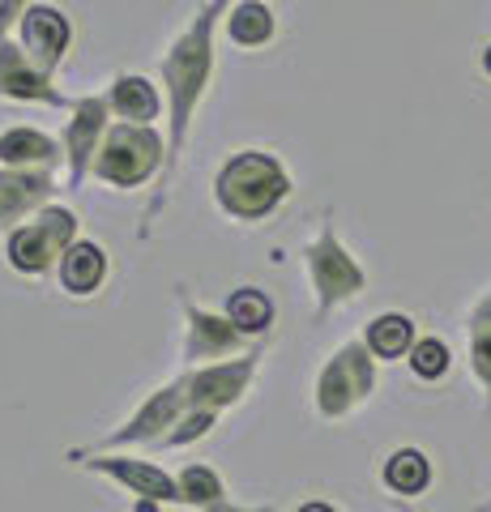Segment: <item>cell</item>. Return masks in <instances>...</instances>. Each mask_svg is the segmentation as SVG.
I'll use <instances>...</instances> for the list:
<instances>
[{
  "label": "cell",
  "instance_id": "cell-1",
  "mask_svg": "<svg viewBox=\"0 0 491 512\" xmlns=\"http://www.w3.org/2000/svg\"><path fill=\"white\" fill-rule=\"evenodd\" d=\"M282 197H287V175H282V167L265 154L235 158V163L223 171V180H218V201L240 218H257L265 210H274Z\"/></svg>",
  "mask_w": 491,
  "mask_h": 512
},
{
  "label": "cell",
  "instance_id": "cell-2",
  "mask_svg": "<svg viewBox=\"0 0 491 512\" xmlns=\"http://www.w3.org/2000/svg\"><path fill=\"white\" fill-rule=\"evenodd\" d=\"M376 355L363 342L342 346L329 367L321 372V384H316V406H321L325 419H342L351 414L363 397L376 389Z\"/></svg>",
  "mask_w": 491,
  "mask_h": 512
},
{
  "label": "cell",
  "instance_id": "cell-3",
  "mask_svg": "<svg viewBox=\"0 0 491 512\" xmlns=\"http://www.w3.org/2000/svg\"><path fill=\"white\" fill-rule=\"evenodd\" d=\"M308 269H312V282H316V295H321V312H329L334 303H346L363 291V269L355 265V256L346 252L334 231H325L316 244L308 248Z\"/></svg>",
  "mask_w": 491,
  "mask_h": 512
},
{
  "label": "cell",
  "instance_id": "cell-4",
  "mask_svg": "<svg viewBox=\"0 0 491 512\" xmlns=\"http://www.w3.org/2000/svg\"><path fill=\"white\" fill-rule=\"evenodd\" d=\"M205 69H210V18H201L193 26V35L167 56L171 94H176V137L184 133V116H188V107H193V99L201 94Z\"/></svg>",
  "mask_w": 491,
  "mask_h": 512
},
{
  "label": "cell",
  "instance_id": "cell-5",
  "mask_svg": "<svg viewBox=\"0 0 491 512\" xmlns=\"http://www.w3.org/2000/svg\"><path fill=\"white\" fill-rule=\"evenodd\" d=\"M154 150H158V141L150 133H129V128H120V133L112 137V146H107V154H103L99 171L116 184H137L141 175L154 167Z\"/></svg>",
  "mask_w": 491,
  "mask_h": 512
},
{
  "label": "cell",
  "instance_id": "cell-6",
  "mask_svg": "<svg viewBox=\"0 0 491 512\" xmlns=\"http://www.w3.org/2000/svg\"><path fill=\"white\" fill-rule=\"evenodd\" d=\"M73 231V218L69 214H47L43 222H35V227H26L13 235L9 244V256L18 269H30V274H39V269L56 256V244Z\"/></svg>",
  "mask_w": 491,
  "mask_h": 512
},
{
  "label": "cell",
  "instance_id": "cell-7",
  "mask_svg": "<svg viewBox=\"0 0 491 512\" xmlns=\"http://www.w3.org/2000/svg\"><path fill=\"white\" fill-rule=\"evenodd\" d=\"M363 346H368L376 359H410V350H415V320L402 316V312L376 316L368 325Z\"/></svg>",
  "mask_w": 491,
  "mask_h": 512
},
{
  "label": "cell",
  "instance_id": "cell-8",
  "mask_svg": "<svg viewBox=\"0 0 491 512\" xmlns=\"http://www.w3.org/2000/svg\"><path fill=\"white\" fill-rule=\"evenodd\" d=\"M103 474H112V478H120V483H129L137 495H146V500H176V483L163 474V470H154V466H146V461H112V457H103V461H94Z\"/></svg>",
  "mask_w": 491,
  "mask_h": 512
},
{
  "label": "cell",
  "instance_id": "cell-9",
  "mask_svg": "<svg viewBox=\"0 0 491 512\" xmlns=\"http://www.w3.org/2000/svg\"><path fill=\"white\" fill-rule=\"evenodd\" d=\"M385 487L398 491V495H423L432 487V461L419 448H398L389 461H385Z\"/></svg>",
  "mask_w": 491,
  "mask_h": 512
},
{
  "label": "cell",
  "instance_id": "cell-10",
  "mask_svg": "<svg viewBox=\"0 0 491 512\" xmlns=\"http://www.w3.org/2000/svg\"><path fill=\"white\" fill-rule=\"evenodd\" d=\"M470 372L483 384L487 406H491V291L470 312Z\"/></svg>",
  "mask_w": 491,
  "mask_h": 512
},
{
  "label": "cell",
  "instance_id": "cell-11",
  "mask_svg": "<svg viewBox=\"0 0 491 512\" xmlns=\"http://www.w3.org/2000/svg\"><path fill=\"white\" fill-rule=\"evenodd\" d=\"M69 39V26L60 13L52 9H35V13H26V43H30V52H35L43 64H52L60 56V47H65Z\"/></svg>",
  "mask_w": 491,
  "mask_h": 512
},
{
  "label": "cell",
  "instance_id": "cell-12",
  "mask_svg": "<svg viewBox=\"0 0 491 512\" xmlns=\"http://www.w3.org/2000/svg\"><path fill=\"white\" fill-rule=\"evenodd\" d=\"M99 278H103V252L94 244H77L65 252V261H60V282H65L73 295L94 291Z\"/></svg>",
  "mask_w": 491,
  "mask_h": 512
},
{
  "label": "cell",
  "instance_id": "cell-13",
  "mask_svg": "<svg viewBox=\"0 0 491 512\" xmlns=\"http://www.w3.org/2000/svg\"><path fill=\"white\" fill-rule=\"evenodd\" d=\"M248 372H252V363H240L235 372L231 367H214V372L193 380V397L197 402H231V397L240 393V384L248 380Z\"/></svg>",
  "mask_w": 491,
  "mask_h": 512
},
{
  "label": "cell",
  "instance_id": "cell-14",
  "mask_svg": "<svg viewBox=\"0 0 491 512\" xmlns=\"http://www.w3.org/2000/svg\"><path fill=\"white\" fill-rule=\"evenodd\" d=\"M171 419H176V389H167L163 397H154V402H150L146 410H141V419H137V423H129V431H116L112 444L154 436V431H158V427H167Z\"/></svg>",
  "mask_w": 491,
  "mask_h": 512
},
{
  "label": "cell",
  "instance_id": "cell-15",
  "mask_svg": "<svg viewBox=\"0 0 491 512\" xmlns=\"http://www.w3.org/2000/svg\"><path fill=\"white\" fill-rule=\"evenodd\" d=\"M449 346L440 338H419L415 350H410V372H415L419 380H440L449 376Z\"/></svg>",
  "mask_w": 491,
  "mask_h": 512
},
{
  "label": "cell",
  "instance_id": "cell-16",
  "mask_svg": "<svg viewBox=\"0 0 491 512\" xmlns=\"http://www.w3.org/2000/svg\"><path fill=\"white\" fill-rule=\"evenodd\" d=\"M227 312H231V325H240L244 333H257V329H265L269 325V299L265 295H257V291H240V295H231V303H227Z\"/></svg>",
  "mask_w": 491,
  "mask_h": 512
},
{
  "label": "cell",
  "instance_id": "cell-17",
  "mask_svg": "<svg viewBox=\"0 0 491 512\" xmlns=\"http://www.w3.org/2000/svg\"><path fill=\"white\" fill-rule=\"evenodd\" d=\"M116 107H120L129 120H150L154 107H158V99H154V90L141 82V77H124V82L116 86Z\"/></svg>",
  "mask_w": 491,
  "mask_h": 512
},
{
  "label": "cell",
  "instance_id": "cell-18",
  "mask_svg": "<svg viewBox=\"0 0 491 512\" xmlns=\"http://www.w3.org/2000/svg\"><path fill=\"white\" fill-rule=\"evenodd\" d=\"M269 30H274V22H269V13L261 5H240L231 18V39L240 43H261L269 39Z\"/></svg>",
  "mask_w": 491,
  "mask_h": 512
},
{
  "label": "cell",
  "instance_id": "cell-19",
  "mask_svg": "<svg viewBox=\"0 0 491 512\" xmlns=\"http://www.w3.org/2000/svg\"><path fill=\"white\" fill-rule=\"evenodd\" d=\"M180 487H184V495L188 500H201V504H214V508H223L218 504V495H223V487H218V478L205 470V466H193V470H184V478H180Z\"/></svg>",
  "mask_w": 491,
  "mask_h": 512
},
{
  "label": "cell",
  "instance_id": "cell-20",
  "mask_svg": "<svg viewBox=\"0 0 491 512\" xmlns=\"http://www.w3.org/2000/svg\"><path fill=\"white\" fill-rule=\"evenodd\" d=\"M0 154L5 158H47L52 154V141H43L39 133H9L0 141Z\"/></svg>",
  "mask_w": 491,
  "mask_h": 512
},
{
  "label": "cell",
  "instance_id": "cell-21",
  "mask_svg": "<svg viewBox=\"0 0 491 512\" xmlns=\"http://www.w3.org/2000/svg\"><path fill=\"white\" fill-rule=\"evenodd\" d=\"M299 512H338V508H334V504H321V500H312V504H304Z\"/></svg>",
  "mask_w": 491,
  "mask_h": 512
},
{
  "label": "cell",
  "instance_id": "cell-22",
  "mask_svg": "<svg viewBox=\"0 0 491 512\" xmlns=\"http://www.w3.org/2000/svg\"><path fill=\"white\" fill-rule=\"evenodd\" d=\"M483 69H487V77H491V43L483 47Z\"/></svg>",
  "mask_w": 491,
  "mask_h": 512
},
{
  "label": "cell",
  "instance_id": "cell-23",
  "mask_svg": "<svg viewBox=\"0 0 491 512\" xmlns=\"http://www.w3.org/2000/svg\"><path fill=\"white\" fill-rule=\"evenodd\" d=\"M479 512H491V500H487V504H483V508H479Z\"/></svg>",
  "mask_w": 491,
  "mask_h": 512
}]
</instances>
